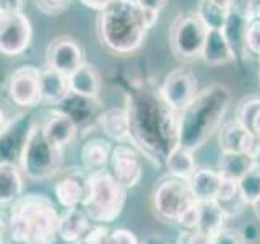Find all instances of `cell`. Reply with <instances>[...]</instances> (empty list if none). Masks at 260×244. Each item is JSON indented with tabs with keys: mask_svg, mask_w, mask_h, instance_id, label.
<instances>
[{
	"mask_svg": "<svg viewBox=\"0 0 260 244\" xmlns=\"http://www.w3.org/2000/svg\"><path fill=\"white\" fill-rule=\"evenodd\" d=\"M130 124V140L156 165L165 163L179 145L177 112L162 101L159 92H137L125 106Z\"/></svg>",
	"mask_w": 260,
	"mask_h": 244,
	"instance_id": "6da1fadb",
	"label": "cell"
},
{
	"mask_svg": "<svg viewBox=\"0 0 260 244\" xmlns=\"http://www.w3.org/2000/svg\"><path fill=\"white\" fill-rule=\"evenodd\" d=\"M159 13L142 10L135 0H116L101 10L98 35L108 51L127 55L142 47L146 33L158 23Z\"/></svg>",
	"mask_w": 260,
	"mask_h": 244,
	"instance_id": "7a4b0ae2",
	"label": "cell"
},
{
	"mask_svg": "<svg viewBox=\"0 0 260 244\" xmlns=\"http://www.w3.org/2000/svg\"><path fill=\"white\" fill-rule=\"evenodd\" d=\"M231 103V92L224 85H210L195 95L185 108L177 112L179 145L199 150L223 126Z\"/></svg>",
	"mask_w": 260,
	"mask_h": 244,
	"instance_id": "3957f363",
	"label": "cell"
},
{
	"mask_svg": "<svg viewBox=\"0 0 260 244\" xmlns=\"http://www.w3.org/2000/svg\"><path fill=\"white\" fill-rule=\"evenodd\" d=\"M59 214L44 194L21 195L12 203L8 233L16 244H55Z\"/></svg>",
	"mask_w": 260,
	"mask_h": 244,
	"instance_id": "277c9868",
	"label": "cell"
},
{
	"mask_svg": "<svg viewBox=\"0 0 260 244\" xmlns=\"http://www.w3.org/2000/svg\"><path fill=\"white\" fill-rule=\"evenodd\" d=\"M127 189L122 187L108 169L89 173V194L83 210L89 220L98 225L112 223L125 207Z\"/></svg>",
	"mask_w": 260,
	"mask_h": 244,
	"instance_id": "5b68a950",
	"label": "cell"
},
{
	"mask_svg": "<svg viewBox=\"0 0 260 244\" xmlns=\"http://www.w3.org/2000/svg\"><path fill=\"white\" fill-rule=\"evenodd\" d=\"M62 151L46 140L43 127L35 120L24 142L18 166L21 173L32 181H46L59 173L63 160Z\"/></svg>",
	"mask_w": 260,
	"mask_h": 244,
	"instance_id": "8992f818",
	"label": "cell"
},
{
	"mask_svg": "<svg viewBox=\"0 0 260 244\" xmlns=\"http://www.w3.org/2000/svg\"><path fill=\"white\" fill-rule=\"evenodd\" d=\"M195 202L187 179L169 176L161 179L151 197L153 215L162 223H176L182 211Z\"/></svg>",
	"mask_w": 260,
	"mask_h": 244,
	"instance_id": "52a82bcc",
	"label": "cell"
},
{
	"mask_svg": "<svg viewBox=\"0 0 260 244\" xmlns=\"http://www.w3.org/2000/svg\"><path fill=\"white\" fill-rule=\"evenodd\" d=\"M207 31V26L200 21L197 13L179 15L169 35L174 54L181 60H193L202 57Z\"/></svg>",
	"mask_w": 260,
	"mask_h": 244,
	"instance_id": "ba28073f",
	"label": "cell"
},
{
	"mask_svg": "<svg viewBox=\"0 0 260 244\" xmlns=\"http://www.w3.org/2000/svg\"><path fill=\"white\" fill-rule=\"evenodd\" d=\"M31 21L23 12L4 13L0 18V52L5 55H20L31 44Z\"/></svg>",
	"mask_w": 260,
	"mask_h": 244,
	"instance_id": "9c48e42d",
	"label": "cell"
},
{
	"mask_svg": "<svg viewBox=\"0 0 260 244\" xmlns=\"http://www.w3.org/2000/svg\"><path fill=\"white\" fill-rule=\"evenodd\" d=\"M197 93V80L189 69L184 67L169 72L159 88L162 101L174 112H181Z\"/></svg>",
	"mask_w": 260,
	"mask_h": 244,
	"instance_id": "30bf717a",
	"label": "cell"
},
{
	"mask_svg": "<svg viewBox=\"0 0 260 244\" xmlns=\"http://www.w3.org/2000/svg\"><path fill=\"white\" fill-rule=\"evenodd\" d=\"M10 100L21 108H35L43 103L41 98V70L35 65L16 69L8 80Z\"/></svg>",
	"mask_w": 260,
	"mask_h": 244,
	"instance_id": "8fae6325",
	"label": "cell"
},
{
	"mask_svg": "<svg viewBox=\"0 0 260 244\" xmlns=\"http://www.w3.org/2000/svg\"><path fill=\"white\" fill-rule=\"evenodd\" d=\"M111 174L116 177V181L125 187V189H134L142 181L143 176V166L142 158L132 146L119 143L112 148L111 153Z\"/></svg>",
	"mask_w": 260,
	"mask_h": 244,
	"instance_id": "7c38bea8",
	"label": "cell"
},
{
	"mask_svg": "<svg viewBox=\"0 0 260 244\" xmlns=\"http://www.w3.org/2000/svg\"><path fill=\"white\" fill-rule=\"evenodd\" d=\"M83 64V49L73 38L59 36L51 41V44L47 47V67L69 77Z\"/></svg>",
	"mask_w": 260,
	"mask_h": 244,
	"instance_id": "4fadbf2b",
	"label": "cell"
},
{
	"mask_svg": "<svg viewBox=\"0 0 260 244\" xmlns=\"http://www.w3.org/2000/svg\"><path fill=\"white\" fill-rule=\"evenodd\" d=\"M32 122L35 120L26 114H20L18 117L8 120L4 132L0 134V163L18 165Z\"/></svg>",
	"mask_w": 260,
	"mask_h": 244,
	"instance_id": "5bb4252c",
	"label": "cell"
},
{
	"mask_svg": "<svg viewBox=\"0 0 260 244\" xmlns=\"http://www.w3.org/2000/svg\"><path fill=\"white\" fill-rule=\"evenodd\" d=\"M57 202L63 208L83 207L89 194V173L83 169L67 171L54 187Z\"/></svg>",
	"mask_w": 260,
	"mask_h": 244,
	"instance_id": "9a60e30c",
	"label": "cell"
},
{
	"mask_svg": "<svg viewBox=\"0 0 260 244\" xmlns=\"http://www.w3.org/2000/svg\"><path fill=\"white\" fill-rule=\"evenodd\" d=\"M218 142L221 151L250 153L258 158L260 142L250 129L242 126L239 120H230L218 130Z\"/></svg>",
	"mask_w": 260,
	"mask_h": 244,
	"instance_id": "2e32d148",
	"label": "cell"
},
{
	"mask_svg": "<svg viewBox=\"0 0 260 244\" xmlns=\"http://www.w3.org/2000/svg\"><path fill=\"white\" fill-rule=\"evenodd\" d=\"M101 103L98 101V98H88L80 96L75 93H69L63 101H60L55 106L57 109H60L67 116H70L75 124L80 127H88L98 122L101 111Z\"/></svg>",
	"mask_w": 260,
	"mask_h": 244,
	"instance_id": "e0dca14e",
	"label": "cell"
},
{
	"mask_svg": "<svg viewBox=\"0 0 260 244\" xmlns=\"http://www.w3.org/2000/svg\"><path fill=\"white\" fill-rule=\"evenodd\" d=\"M41 127H43L46 140L59 150H63L65 146L70 145L78 132L75 120L57 108L49 112L47 119L44 120V124H41Z\"/></svg>",
	"mask_w": 260,
	"mask_h": 244,
	"instance_id": "ac0fdd59",
	"label": "cell"
},
{
	"mask_svg": "<svg viewBox=\"0 0 260 244\" xmlns=\"http://www.w3.org/2000/svg\"><path fill=\"white\" fill-rule=\"evenodd\" d=\"M202 59L208 65H213V67H219V65H226L236 60V54L221 29L207 31L205 44H203V51H202Z\"/></svg>",
	"mask_w": 260,
	"mask_h": 244,
	"instance_id": "d6986e66",
	"label": "cell"
},
{
	"mask_svg": "<svg viewBox=\"0 0 260 244\" xmlns=\"http://www.w3.org/2000/svg\"><path fill=\"white\" fill-rule=\"evenodd\" d=\"M91 228V220L83 208H65L59 217V236L65 242L75 244Z\"/></svg>",
	"mask_w": 260,
	"mask_h": 244,
	"instance_id": "ffe728a7",
	"label": "cell"
},
{
	"mask_svg": "<svg viewBox=\"0 0 260 244\" xmlns=\"http://www.w3.org/2000/svg\"><path fill=\"white\" fill-rule=\"evenodd\" d=\"M96 126H100L103 134L116 142L130 140V124H128V114L127 109L111 108L100 114Z\"/></svg>",
	"mask_w": 260,
	"mask_h": 244,
	"instance_id": "44dd1931",
	"label": "cell"
},
{
	"mask_svg": "<svg viewBox=\"0 0 260 244\" xmlns=\"http://www.w3.org/2000/svg\"><path fill=\"white\" fill-rule=\"evenodd\" d=\"M221 179L223 176L219 174V171L202 168V169H195V173L187 179V182H189V187L195 200L207 202L216 199Z\"/></svg>",
	"mask_w": 260,
	"mask_h": 244,
	"instance_id": "7402d4cb",
	"label": "cell"
},
{
	"mask_svg": "<svg viewBox=\"0 0 260 244\" xmlns=\"http://www.w3.org/2000/svg\"><path fill=\"white\" fill-rule=\"evenodd\" d=\"M67 78H69L70 93L88 96V98H98V95H100L101 77L100 72L94 69V65L85 62Z\"/></svg>",
	"mask_w": 260,
	"mask_h": 244,
	"instance_id": "603a6c76",
	"label": "cell"
},
{
	"mask_svg": "<svg viewBox=\"0 0 260 244\" xmlns=\"http://www.w3.org/2000/svg\"><path fill=\"white\" fill-rule=\"evenodd\" d=\"M70 93L69 78L57 70L47 67L41 70V98L43 103L57 106Z\"/></svg>",
	"mask_w": 260,
	"mask_h": 244,
	"instance_id": "cb8c5ba5",
	"label": "cell"
},
{
	"mask_svg": "<svg viewBox=\"0 0 260 244\" xmlns=\"http://www.w3.org/2000/svg\"><path fill=\"white\" fill-rule=\"evenodd\" d=\"M23 194V176L18 165L0 163V207L12 205Z\"/></svg>",
	"mask_w": 260,
	"mask_h": 244,
	"instance_id": "d4e9b609",
	"label": "cell"
},
{
	"mask_svg": "<svg viewBox=\"0 0 260 244\" xmlns=\"http://www.w3.org/2000/svg\"><path fill=\"white\" fill-rule=\"evenodd\" d=\"M257 157L250 153H238V151H221L218 160V171L223 177L239 179L257 165Z\"/></svg>",
	"mask_w": 260,
	"mask_h": 244,
	"instance_id": "484cf974",
	"label": "cell"
},
{
	"mask_svg": "<svg viewBox=\"0 0 260 244\" xmlns=\"http://www.w3.org/2000/svg\"><path fill=\"white\" fill-rule=\"evenodd\" d=\"M111 153H112V146L108 140H104V138H91V140L85 142V145L81 146L80 151L81 165L89 173L104 169L106 165H109Z\"/></svg>",
	"mask_w": 260,
	"mask_h": 244,
	"instance_id": "4316f807",
	"label": "cell"
},
{
	"mask_svg": "<svg viewBox=\"0 0 260 244\" xmlns=\"http://www.w3.org/2000/svg\"><path fill=\"white\" fill-rule=\"evenodd\" d=\"M231 4L226 0H200L197 8V16L205 24L207 29H221L224 28L228 13H230Z\"/></svg>",
	"mask_w": 260,
	"mask_h": 244,
	"instance_id": "83f0119b",
	"label": "cell"
},
{
	"mask_svg": "<svg viewBox=\"0 0 260 244\" xmlns=\"http://www.w3.org/2000/svg\"><path fill=\"white\" fill-rule=\"evenodd\" d=\"M165 165L171 176L181 179H189L195 173V169H197L193 151L182 145H177L171 150V153L165 160Z\"/></svg>",
	"mask_w": 260,
	"mask_h": 244,
	"instance_id": "f1b7e54d",
	"label": "cell"
},
{
	"mask_svg": "<svg viewBox=\"0 0 260 244\" xmlns=\"http://www.w3.org/2000/svg\"><path fill=\"white\" fill-rule=\"evenodd\" d=\"M226 220L228 218L216 200L200 202V220L197 230L207 233L208 236H215L218 231H221L224 228Z\"/></svg>",
	"mask_w": 260,
	"mask_h": 244,
	"instance_id": "f546056e",
	"label": "cell"
},
{
	"mask_svg": "<svg viewBox=\"0 0 260 244\" xmlns=\"http://www.w3.org/2000/svg\"><path fill=\"white\" fill-rule=\"evenodd\" d=\"M238 184L242 199L247 202V205H252L260 197V163L247 171L238 181Z\"/></svg>",
	"mask_w": 260,
	"mask_h": 244,
	"instance_id": "4dcf8cb0",
	"label": "cell"
},
{
	"mask_svg": "<svg viewBox=\"0 0 260 244\" xmlns=\"http://www.w3.org/2000/svg\"><path fill=\"white\" fill-rule=\"evenodd\" d=\"M258 111H260V98H246V100H242L239 103L234 119L239 120L247 129H250Z\"/></svg>",
	"mask_w": 260,
	"mask_h": 244,
	"instance_id": "1f68e13d",
	"label": "cell"
},
{
	"mask_svg": "<svg viewBox=\"0 0 260 244\" xmlns=\"http://www.w3.org/2000/svg\"><path fill=\"white\" fill-rule=\"evenodd\" d=\"M244 44H246V52L260 57V16L249 21L246 28Z\"/></svg>",
	"mask_w": 260,
	"mask_h": 244,
	"instance_id": "d6a6232c",
	"label": "cell"
},
{
	"mask_svg": "<svg viewBox=\"0 0 260 244\" xmlns=\"http://www.w3.org/2000/svg\"><path fill=\"white\" fill-rule=\"evenodd\" d=\"M199 220H200V202L195 200L190 207H187L182 215L177 218V225L182 228V230H195L199 226Z\"/></svg>",
	"mask_w": 260,
	"mask_h": 244,
	"instance_id": "836d02e7",
	"label": "cell"
},
{
	"mask_svg": "<svg viewBox=\"0 0 260 244\" xmlns=\"http://www.w3.org/2000/svg\"><path fill=\"white\" fill-rule=\"evenodd\" d=\"M211 244H247L242 234L236 228H223L215 236H211Z\"/></svg>",
	"mask_w": 260,
	"mask_h": 244,
	"instance_id": "e575fe53",
	"label": "cell"
},
{
	"mask_svg": "<svg viewBox=\"0 0 260 244\" xmlns=\"http://www.w3.org/2000/svg\"><path fill=\"white\" fill-rule=\"evenodd\" d=\"M238 194H241L238 181H236V179H231V177H223L215 200L216 202H228V200L234 199Z\"/></svg>",
	"mask_w": 260,
	"mask_h": 244,
	"instance_id": "d590c367",
	"label": "cell"
},
{
	"mask_svg": "<svg viewBox=\"0 0 260 244\" xmlns=\"http://www.w3.org/2000/svg\"><path fill=\"white\" fill-rule=\"evenodd\" d=\"M218 205L221 207L226 218H233V217H239L242 214L244 208L247 207V202L242 199L241 194H238L234 199L228 200V202H218Z\"/></svg>",
	"mask_w": 260,
	"mask_h": 244,
	"instance_id": "8d00e7d4",
	"label": "cell"
},
{
	"mask_svg": "<svg viewBox=\"0 0 260 244\" xmlns=\"http://www.w3.org/2000/svg\"><path fill=\"white\" fill-rule=\"evenodd\" d=\"M176 244H211V236L200 230H182Z\"/></svg>",
	"mask_w": 260,
	"mask_h": 244,
	"instance_id": "74e56055",
	"label": "cell"
},
{
	"mask_svg": "<svg viewBox=\"0 0 260 244\" xmlns=\"http://www.w3.org/2000/svg\"><path fill=\"white\" fill-rule=\"evenodd\" d=\"M35 4L46 15H59L70 5V0H35Z\"/></svg>",
	"mask_w": 260,
	"mask_h": 244,
	"instance_id": "f35d334b",
	"label": "cell"
},
{
	"mask_svg": "<svg viewBox=\"0 0 260 244\" xmlns=\"http://www.w3.org/2000/svg\"><path fill=\"white\" fill-rule=\"evenodd\" d=\"M108 244H138L137 236L128 230H114L108 236Z\"/></svg>",
	"mask_w": 260,
	"mask_h": 244,
	"instance_id": "ab89813d",
	"label": "cell"
},
{
	"mask_svg": "<svg viewBox=\"0 0 260 244\" xmlns=\"http://www.w3.org/2000/svg\"><path fill=\"white\" fill-rule=\"evenodd\" d=\"M135 4L146 12L161 13L168 5V0H135Z\"/></svg>",
	"mask_w": 260,
	"mask_h": 244,
	"instance_id": "60d3db41",
	"label": "cell"
},
{
	"mask_svg": "<svg viewBox=\"0 0 260 244\" xmlns=\"http://www.w3.org/2000/svg\"><path fill=\"white\" fill-rule=\"evenodd\" d=\"M241 234L242 238L246 239V242H257L258 238H260V230H258V225L257 223H252V222H247L241 228Z\"/></svg>",
	"mask_w": 260,
	"mask_h": 244,
	"instance_id": "b9f144b4",
	"label": "cell"
},
{
	"mask_svg": "<svg viewBox=\"0 0 260 244\" xmlns=\"http://www.w3.org/2000/svg\"><path fill=\"white\" fill-rule=\"evenodd\" d=\"M24 0H0V10L4 13H16L23 12Z\"/></svg>",
	"mask_w": 260,
	"mask_h": 244,
	"instance_id": "7bdbcfd3",
	"label": "cell"
},
{
	"mask_svg": "<svg viewBox=\"0 0 260 244\" xmlns=\"http://www.w3.org/2000/svg\"><path fill=\"white\" fill-rule=\"evenodd\" d=\"M80 2L83 4L85 7L91 8V10L101 12V10H104V8L108 7V5H111L112 2H116V0H80Z\"/></svg>",
	"mask_w": 260,
	"mask_h": 244,
	"instance_id": "ee69618b",
	"label": "cell"
},
{
	"mask_svg": "<svg viewBox=\"0 0 260 244\" xmlns=\"http://www.w3.org/2000/svg\"><path fill=\"white\" fill-rule=\"evenodd\" d=\"M250 130H252V132H254V135L257 137V140L260 142V111L257 112V116H255L254 122H252Z\"/></svg>",
	"mask_w": 260,
	"mask_h": 244,
	"instance_id": "f6af8a7d",
	"label": "cell"
},
{
	"mask_svg": "<svg viewBox=\"0 0 260 244\" xmlns=\"http://www.w3.org/2000/svg\"><path fill=\"white\" fill-rule=\"evenodd\" d=\"M7 124H8V120H7V117H5V112H4L2 108H0V134L4 132V129L7 127Z\"/></svg>",
	"mask_w": 260,
	"mask_h": 244,
	"instance_id": "bcb514c9",
	"label": "cell"
},
{
	"mask_svg": "<svg viewBox=\"0 0 260 244\" xmlns=\"http://www.w3.org/2000/svg\"><path fill=\"white\" fill-rule=\"evenodd\" d=\"M7 230H8V226L5 225L4 220L0 218V244H4V234L7 233Z\"/></svg>",
	"mask_w": 260,
	"mask_h": 244,
	"instance_id": "7dc6e473",
	"label": "cell"
},
{
	"mask_svg": "<svg viewBox=\"0 0 260 244\" xmlns=\"http://www.w3.org/2000/svg\"><path fill=\"white\" fill-rule=\"evenodd\" d=\"M252 208H254V214H255V218L258 220V222H260V197L254 202V203H252V205H250Z\"/></svg>",
	"mask_w": 260,
	"mask_h": 244,
	"instance_id": "c3c4849f",
	"label": "cell"
},
{
	"mask_svg": "<svg viewBox=\"0 0 260 244\" xmlns=\"http://www.w3.org/2000/svg\"><path fill=\"white\" fill-rule=\"evenodd\" d=\"M75 244H94V242H93L91 239H88L86 236H83V238H81V239H78V241H77Z\"/></svg>",
	"mask_w": 260,
	"mask_h": 244,
	"instance_id": "681fc988",
	"label": "cell"
},
{
	"mask_svg": "<svg viewBox=\"0 0 260 244\" xmlns=\"http://www.w3.org/2000/svg\"><path fill=\"white\" fill-rule=\"evenodd\" d=\"M2 15H4V12H2V10H0V18H2Z\"/></svg>",
	"mask_w": 260,
	"mask_h": 244,
	"instance_id": "f907efd6",
	"label": "cell"
},
{
	"mask_svg": "<svg viewBox=\"0 0 260 244\" xmlns=\"http://www.w3.org/2000/svg\"><path fill=\"white\" fill-rule=\"evenodd\" d=\"M12 244H16V242H12Z\"/></svg>",
	"mask_w": 260,
	"mask_h": 244,
	"instance_id": "816d5d0a",
	"label": "cell"
}]
</instances>
